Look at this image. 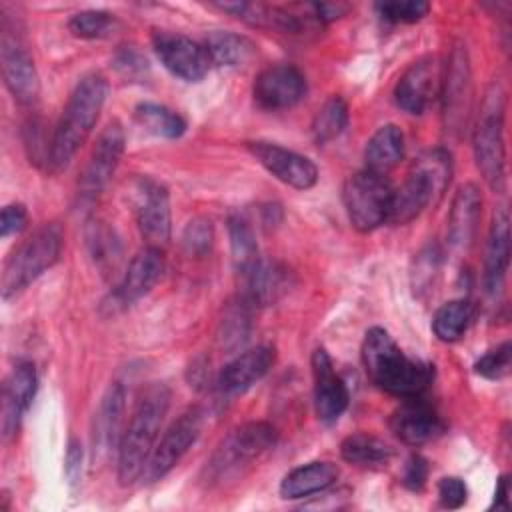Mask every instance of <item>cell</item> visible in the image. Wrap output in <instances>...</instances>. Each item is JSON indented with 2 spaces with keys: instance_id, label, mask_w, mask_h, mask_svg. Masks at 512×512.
Returning a JSON list of instances; mask_svg holds the SVG:
<instances>
[{
  "instance_id": "cell-1",
  "label": "cell",
  "mask_w": 512,
  "mask_h": 512,
  "mask_svg": "<svg viewBox=\"0 0 512 512\" xmlns=\"http://www.w3.org/2000/svg\"><path fill=\"white\" fill-rule=\"evenodd\" d=\"M362 364L368 378L398 398L422 396L434 380V366L406 356L388 330L372 326L362 342Z\"/></svg>"
},
{
  "instance_id": "cell-2",
  "label": "cell",
  "mask_w": 512,
  "mask_h": 512,
  "mask_svg": "<svg viewBox=\"0 0 512 512\" xmlns=\"http://www.w3.org/2000/svg\"><path fill=\"white\" fill-rule=\"evenodd\" d=\"M106 96L108 80L100 72H90L78 80L50 140L46 166L52 172L64 170L86 144L106 104Z\"/></svg>"
},
{
  "instance_id": "cell-3",
  "label": "cell",
  "mask_w": 512,
  "mask_h": 512,
  "mask_svg": "<svg viewBox=\"0 0 512 512\" xmlns=\"http://www.w3.org/2000/svg\"><path fill=\"white\" fill-rule=\"evenodd\" d=\"M168 408L170 390L166 384H150L140 394L116 452L118 482L122 486H130L138 478H142L144 468L154 452V446L158 444L160 428L168 414Z\"/></svg>"
},
{
  "instance_id": "cell-4",
  "label": "cell",
  "mask_w": 512,
  "mask_h": 512,
  "mask_svg": "<svg viewBox=\"0 0 512 512\" xmlns=\"http://www.w3.org/2000/svg\"><path fill=\"white\" fill-rule=\"evenodd\" d=\"M452 176V158L444 148L424 152L410 168L408 176L392 192L388 222L402 226L412 222L430 204H438Z\"/></svg>"
},
{
  "instance_id": "cell-5",
  "label": "cell",
  "mask_w": 512,
  "mask_h": 512,
  "mask_svg": "<svg viewBox=\"0 0 512 512\" xmlns=\"http://www.w3.org/2000/svg\"><path fill=\"white\" fill-rule=\"evenodd\" d=\"M504 110L506 94L498 82H492L484 94L478 120L472 132L476 166L484 182L494 192L506 186V146H504Z\"/></svg>"
},
{
  "instance_id": "cell-6",
  "label": "cell",
  "mask_w": 512,
  "mask_h": 512,
  "mask_svg": "<svg viewBox=\"0 0 512 512\" xmlns=\"http://www.w3.org/2000/svg\"><path fill=\"white\" fill-rule=\"evenodd\" d=\"M62 252V230L58 224L48 222L36 228L12 254L6 258L0 278V292L10 300L24 292L36 278L52 268Z\"/></svg>"
},
{
  "instance_id": "cell-7",
  "label": "cell",
  "mask_w": 512,
  "mask_h": 512,
  "mask_svg": "<svg viewBox=\"0 0 512 512\" xmlns=\"http://www.w3.org/2000/svg\"><path fill=\"white\" fill-rule=\"evenodd\" d=\"M278 432L270 422H246L228 432L206 462V480L224 482L248 468L276 446Z\"/></svg>"
},
{
  "instance_id": "cell-8",
  "label": "cell",
  "mask_w": 512,
  "mask_h": 512,
  "mask_svg": "<svg viewBox=\"0 0 512 512\" xmlns=\"http://www.w3.org/2000/svg\"><path fill=\"white\" fill-rule=\"evenodd\" d=\"M392 184L384 174L372 170H358L350 174L342 188V200L350 224L358 232H372L388 222Z\"/></svg>"
},
{
  "instance_id": "cell-9",
  "label": "cell",
  "mask_w": 512,
  "mask_h": 512,
  "mask_svg": "<svg viewBox=\"0 0 512 512\" xmlns=\"http://www.w3.org/2000/svg\"><path fill=\"white\" fill-rule=\"evenodd\" d=\"M0 68L8 92L22 106L36 104L40 96V76L34 66V60L16 30L14 22L2 18V36H0Z\"/></svg>"
},
{
  "instance_id": "cell-10",
  "label": "cell",
  "mask_w": 512,
  "mask_h": 512,
  "mask_svg": "<svg viewBox=\"0 0 512 512\" xmlns=\"http://www.w3.org/2000/svg\"><path fill=\"white\" fill-rule=\"evenodd\" d=\"M130 200L146 246L162 248L170 240L172 232L168 188L158 180L140 176L130 186Z\"/></svg>"
},
{
  "instance_id": "cell-11",
  "label": "cell",
  "mask_w": 512,
  "mask_h": 512,
  "mask_svg": "<svg viewBox=\"0 0 512 512\" xmlns=\"http://www.w3.org/2000/svg\"><path fill=\"white\" fill-rule=\"evenodd\" d=\"M204 428V410L200 406H190L184 410L164 432V436L154 446V452L144 468L142 478L156 482L164 478L190 450V446L200 438Z\"/></svg>"
},
{
  "instance_id": "cell-12",
  "label": "cell",
  "mask_w": 512,
  "mask_h": 512,
  "mask_svg": "<svg viewBox=\"0 0 512 512\" xmlns=\"http://www.w3.org/2000/svg\"><path fill=\"white\" fill-rule=\"evenodd\" d=\"M124 146H126V138H124L122 124L118 120H110L100 132L90 152V158L80 174V180H78L80 202H94L102 194V190L108 186L110 178L114 176L120 164Z\"/></svg>"
},
{
  "instance_id": "cell-13",
  "label": "cell",
  "mask_w": 512,
  "mask_h": 512,
  "mask_svg": "<svg viewBox=\"0 0 512 512\" xmlns=\"http://www.w3.org/2000/svg\"><path fill=\"white\" fill-rule=\"evenodd\" d=\"M152 46L164 68L184 82H200L212 66L204 44L184 34L154 30Z\"/></svg>"
},
{
  "instance_id": "cell-14",
  "label": "cell",
  "mask_w": 512,
  "mask_h": 512,
  "mask_svg": "<svg viewBox=\"0 0 512 512\" xmlns=\"http://www.w3.org/2000/svg\"><path fill=\"white\" fill-rule=\"evenodd\" d=\"M246 150L280 182L294 190H310L318 182V168L316 164L280 144L274 142H246Z\"/></svg>"
},
{
  "instance_id": "cell-15",
  "label": "cell",
  "mask_w": 512,
  "mask_h": 512,
  "mask_svg": "<svg viewBox=\"0 0 512 512\" xmlns=\"http://www.w3.org/2000/svg\"><path fill=\"white\" fill-rule=\"evenodd\" d=\"M442 70L434 56H424L412 62L394 86L398 108L408 114H422L440 96Z\"/></svg>"
},
{
  "instance_id": "cell-16",
  "label": "cell",
  "mask_w": 512,
  "mask_h": 512,
  "mask_svg": "<svg viewBox=\"0 0 512 512\" xmlns=\"http://www.w3.org/2000/svg\"><path fill=\"white\" fill-rule=\"evenodd\" d=\"M164 272V254L162 248L146 246L142 248L128 264L122 280L112 290L106 306L116 312L132 306L142 296H146L162 278Z\"/></svg>"
},
{
  "instance_id": "cell-17",
  "label": "cell",
  "mask_w": 512,
  "mask_h": 512,
  "mask_svg": "<svg viewBox=\"0 0 512 512\" xmlns=\"http://www.w3.org/2000/svg\"><path fill=\"white\" fill-rule=\"evenodd\" d=\"M252 94L262 110H286L304 98L306 80L296 66L274 64L256 76Z\"/></svg>"
},
{
  "instance_id": "cell-18",
  "label": "cell",
  "mask_w": 512,
  "mask_h": 512,
  "mask_svg": "<svg viewBox=\"0 0 512 512\" xmlns=\"http://www.w3.org/2000/svg\"><path fill=\"white\" fill-rule=\"evenodd\" d=\"M482 214V194L474 182H464L454 192L448 218H446V242L452 252L466 254L478 234Z\"/></svg>"
},
{
  "instance_id": "cell-19",
  "label": "cell",
  "mask_w": 512,
  "mask_h": 512,
  "mask_svg": "<svg viewBox=\"0 0 512 512\" xmlns=\"http://www.w3.org/2000/svg\"><path fill=\"white\" fill-rule=\"evenodd\" d=\"M314 378V410L320 422L334 424L346 412L350 394L344 380L336 374L324 348H316L310 358Z\"/></svg>"
},
{
  "instance_id": "cell-20",
  "label": "cell",
  "mask_w": 512,
  "mask_h": 512,
  "mask_svg": "<svg viewBox=\"0 0 512 512\" xmlns=\"http://www.w3.org/2000/svg\"><path fill=\"white\" fill-rule=\"evenodd\" d=\"M440 94L444 98L446 124L452 130H460L468 118L472 82H470V60L462 44L454 46L448 58L446 72L442 74Z\"/></svg>"
},
{
  "instance_id": "cell-21",
  "label": "cell",
  "mask_w": 512,
  "mask_h": 512,
  "mask_svg": "<svg viewBox=\"0 0 512 512\" xmlns=\"http://www.w3.org/2000/svg\"><path fill=\"white\" fill-rule=\"evenodd\" d=\"M126 408V392L120 382H112L94 414L92 424V456L94 460H106L112 452H118L122 438V422Z\"/></svg>"
},
{
  "instance_id": "cell-22",
  "label": "cell",
  "mask_w": 512,
  "mask_h": 512,
  "mask_svg": "<svg viewBox=\"0 0 512 512\" xmlns=\"http://www.w3.org/2000/svg\"><path fill=\"white\" fill-rule=\"evenodd\" d=\"M404 402L390 416V430L408 446H422L442 434L444 424L438 412L422 396L402 398Z\"/></svg>"
},
{
  "instance_id": "cell-23",
  "label": "cell",
  "mask_w": 512,
  "mask_h": 512,
  "mask_svg": "<svg viewBox=\"0 0 512 512\" xmlns=\"http://www.w3.org/2000/svg\"><path fill=\"white\" fill-rule=\"evenodd\" d=\"M38 388V376L32 362H18L2 388V438L16 436L24 414L28 412Z\"/></svg>"
},
{
  "instance_id": "cell-24",
  "label": "cell",
  "mask_w": 512,
  "mask_h": 512,
  "mask_svg": "<svg viewBox=\"0 0 512 512\" xmlns=\"http://www.w3.org/2000/svg\"><path fill=\"white\" fill-rule=\"evenodd\" d=\"M274 360L276 352L272 346L244 350L218 372L216 388L222 396H238L260 382L270 372Z\"/></svg>"
},
{
  "instance_id": "cell-25",
  "label": "cell",
  "mask_w": 512,
  "mask_h": 512,
  "mask_svg": "<svg viewBox=\"0 0 512 512\" xmlns=\"http://www.w3.org/2000/svg\"><path fill=\"white\" fill-rule=\"evenodd\" d=\"M508 264H510V218H508V210L500 206L492 214L486 250H484L482 284H484V292L490 298H496L502 292Z\"/></svg>"
},
{
  "instance_id": "cell-26",
  "label": "cell",
  "mask_w": 512,
  "mask_h": 512,
  "mask_svg": "<svg viewBox=\"0 0 512 512\" xmlns=\"http://www.w3.org/2000/svg\"><path fill=\"white\" fill-rule=\"evenodd\" d=\"M242 276L240 296L252 308H264L278 302L290 288V272L276 260L260 258Z\"/></svg>"
},
{
  "instance_id": "cell-27",
  "label": "cell",
  "mask_w": 512,
  "mask_h": 512,
  "mask_svg": "<svg viewBox=\"0 0 512 512\" xmlns=\"http://www.w3.org/2000/svg\"><path fill=\"white\" fill-rule=\"evenodd\" d=\"M338 474H340L338 466L332 462H326V460L302 464V466L290 470L282 478L280 496L286 500H300V498L324 492L336 482Z\"/></svg>"
},
{
  "instance_id": "cell-28",
  "label": "cell",
  "mask_w": 512,
  "mask_h": 512,
  "mask_svg": "<svg viewBox=\"0 0 512 512\" xmlns=\"http://www.w3.org/2000/svg\"><path fill=\"white\" fill-rule=\"evenodd\" d=\"M404 156V134L396 124L380 126L364 148L366 170L376 174H388Z\"/></svg>"
},
{
  "instance_id": "cell-29",
  "label": "cell",
  "mask_w": 512,
  "mask_h": 512,
  "mask_svg": "<svg viewBox=\"0 0 512 512\" xmlns=\"http://www.w3.org/2000/svg\"><path fill=\"white\" fill-rule=\"evenodd\" d=\"M252 330V306L238 294L226 304L222 318L218 322V344L226 352H238L250 338Z\"/></svg>"
},
{
  "instance_id": "cell-30",
  "label": "cell",
  "mask_w": 512,
  "mask_h": 512,
  "mask_svg": "<svg viewBox=\"0 0 512 512\" xmlns=\"http://www.w3.org/2000/svg\"><path fill=\"white\" fill-rule=\"evenodd\" d=\"M204 48L212 64L226 66V68L242 66L254 54V44L246 36L228 32V30L210 32L204 40Z\"/></svg>"
},
{
  "instance_id": "cell-31",
  "label": "cell",
  "mask_w": 512,
  "mask_h": 512,
  "mask_svg": "<svg viewBox=\"0 0 512 512\" xmlns=\"http://www.w3.org/2000/svg\"><path fill=\"white\" fill-rule=\"evenodd\" d=\"M228 238H230L234 268L238 274H244L260 260V254H258L254 228L250 226L248 218L242 216L240 212H232L228 216Z\"/></svg>"
},
{
  "instance_id": "cell-32",
  "label": "cell",
  "mask_w": 512,
  "mask_h": 512,
  "mask_svg": "<svg viewBox=\"0 0 512 512\" xmlns=\"http://www.w3.org/2000/svg\"><path fill=\"white\" fill-rule=\"evenodd\" d=\"M474 318V304L466 298L444 302L432 318V330L442 342H456L464 336Z\"/></svg>"
},
{
  "instance_id": "cell-33",
  "label": "cell",
  "mask_w": 512,
  "mask_h": 512,
  "mask_svg": "<svg viewBox=\"0 0 512 512\" xmlns=\"http://www.w3.org/2000/svg\"><path fill=\"white\" fill-rule=\"evenodd\" d=\"M340 456L354 466H382L392 458V448L372 434H350L340 444Z\"/></svg>"
},
{
  "instance_id": "cell-34",
  "label": "cell",
  "mask_w": 512,
  "mask_h": 512,
  "mask_svg": "<svg viewBox=\"0 0 512 512\" xmlns=\"http://www.w3.org/2000/svg\"><path fill=\"white\" fill-rule=\"evenodd\" d=\"M134 116L140 126L160 138H180L186 132V122L180 114L172 112L170 108L154 102H140L134 108Z\"/></svg>"
},
{
  "instance_id": "cell-35",
  "label": "cell",
  "mask_w": 512,
  "mask_h": 512,
  "mask_svg": "<svg viewBox=\"0 0 512 512\" xmlns=\"http://www.w3.org/2000/svg\"><path fill=\"white\" fill-rule=\"evenodd\" d=\"M348 126V106L344 98L330 96L312 118V138L316 144H326L338 138Z\"/></svg>"
},
{
  "instance_id": "cell-36",
  "label": "cell",
  "mask_w": 512,
  "mask_h": 512,
  "mask_svg": "<svg viewBox=\"0 0 512 512\" xmlns=\"http://www.w3.org/2000/svg\"><path fill=\"white\" fill-rule=\"evenodd\" d=\"M86 240H88V248L90 254L96 262V266L104 272H108L110 268L114 270L118 260H120V240L114 232V228H110L106 222H92L86 230Z\"/></svg>"
},
{
  "instance_id": "cell-37",
  "label": "cell",
  "mask_w": 512,
  "mask_h": 512,
  "mask_svg": "<svg viewBox=\"0 0 512 512\" xmlns=\"http://www.w3.org/2000/svg\"><path fill=\"white\" fill-rule=\"evenodd\" d=\"M114 26H116V18L106 10H82L72 14L68 20V30L76 38H84V40L104 38L114 30Z\"/></svg>"
},
{
  "instance_id": "cell-38",
  "label": "cell",
  "mask_w": 512,
  "mask_h": 512,
  "mask_svg": "<svg viewBox=\"0 0 512 512\" xmlns=\"http://www.w3.org/2000/svg\"><path fill=\"white\" fill-rule=\"evenodd\" d=\"M512 366V348L510 342H502L488 352H484L476 362H474V372L486 380H502L510 374Z\"/></svg>"
},
{
  "instance_id": "cell-39",
  "label": "cell",
  "mask_w": 512,
  "mask_h": 512,
  "mask_svg": "<svg viewBox=\"0 0 512 512\" xmlns=\"http://www.w3.org/2000/svg\"><path fill=\"white\" fill-rule=\"evenodd\" d=\"M214 242V228L206 216L192 218L182 232V248L188 256L202 258L210 252Z\"/></svg>"
},
{
  "instance_id": "cell-40",
  "label": "cell",
  "mask_w": 512,
  "mask_h": 512,
  "mask_svg": "<svg viewBox=\"0 0 512 512\" xmlns=\"http://www.w3.org/2000/svg\"><path fill=\"white\" fill-rule=\"evenodd\" d=\"M112 68L126 82H142L150 72L146 56L136 46H120L112 58Z\"/></svg>"
},
{
  "instance_id": "cell-41",
  "label": "cell",
  "mask_w": 512,
  "mask_h": 512,
  "mask_svg": "<svg viewBox=\"0 0 512 512\" xmlns=\"http://www.w3.org/2000/svg\"><path fill=\"white\" fill-rule=\"evenodd\" d=\"M442 262V252L436 244L426 246L414 260V270H412V286L414 292L420 294L422 290H430L434 286V280L438 276Z\"/></svg>"
},
{
  "instance_id": "cell-42",
  "label": "cell",
  "mask_w": 512,
  "mask_h": 512,
  "mask_svg": "<svg viewBox=\"0 0 512 512\" xmlns=\"http://www.w3.org/2000/svg\"><path fill=\"white\" fill-rule=\"evenodd\" d=\"M376 10L388 22L412 24L422 20L430 12V4L424 0H394L376 4Z\"/></svg>"
},
{
  "instance_id": "cell-43",
  "label": "cell",
  "mask_w": 512,
  "mask_h": 512,
  "mask_svg": "<svg viewBox=\"0 0 512 512\" xmlns=\"http://www.w3.org/2000/svg\"><path fill=\"white\" fill-rule=\"evenodd\" d=\"M438 500L444 508L456 510L462 508L468 500V486L458 476H444L438 482Z\"/></svg>"
},
{
  "instance_id": "cell-44",
  "label": "cell",
  "mask_w": 512,
  "mask_h": 512,
  "mask_svg": "<svg viewBox=\"0 0 512 512\" xmlns=\"http://www.w3.org/2000/svg\"><path fill=\"white\" fill-rule=\"evenodd\" d=\"M428 460L420 454H412L402 470V484L412 492H420L428 480Z\"/></svg>"
},
{
  "instance_id": "cell-45",
  "label": "cell",
  "mask_w": 512,
  "mask_h": 512,
  "mask_svg": "<svg viewBox=\"0 0 512 512\" xmlns=\"http://www.w3.org/2000/svg\"><path fill=\"white\" fill-rule=\"evenodd\" d=\"M26 224H28V212H26L24 204L12 202L2 208V214H0V236L2 238L22 232L26 228Z\"/></svg>"
},
{
  "instance_id": "cell-46",
  "label": "cell",
  "mask_w": 512,
  "mask_h": 512,
  "mask_svg": "<svg viewBox=\"0 0 512 512\" xmlns=\"http://www.w3.org/2000/svg\"><path fill=\"white\" fill-rule=\"evenodd\" d=\"M82 458H84V450H82L80 440L70 438L68 448H66V458H64V474L72 486H76L80 482Z\"/></svg>"
},
{
  "instance_id": "cell-47",
  "label": "cell",
  "mask_w": 512,
  "mask_h": 512,
  "mask_svg": "<svg viewBox=\"0 0 512 512\" xmlns=\"http://www.w3.org/2000/svg\"><path fill=\"white\" fill-rule=\"evenodd\" d=\"M312 10H314L316 20L322 24V22H332V20L344 16L348 6L346 4H334V2H320V4H312Z\"/></svg>"
},
{
  "instance_id": "cell-48",
  "label": "cell",
  "mask_w": 512,
  "mask_h": 512,
  "mask_svg": "<svg viewBox=\"0 0 512 512\" xmlns=\"http://www.w3.org/2000/svg\"><path fill=\"white\" fill-rule=\"evenodd\" d=\"M510 478L502 474L496 482V496H494V506L496 510H508L510 508Z\"/></svg>"
}]
</instances>
